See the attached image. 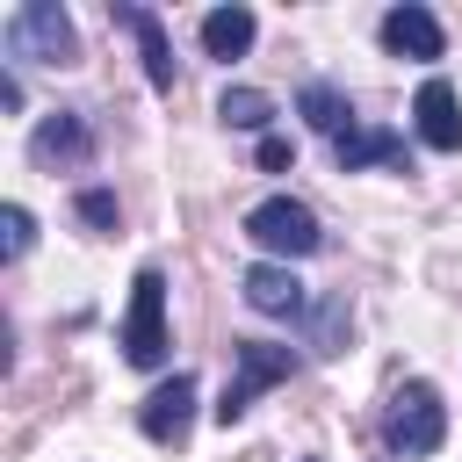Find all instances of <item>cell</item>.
I'll use <instances>...</instances> for the list:
<instances>
[{"instance_id":"15","label":"cell","mask_w":462,"mask_h":462,"mask_svg":"<svg viewBox=\"0 0 462 462\" xmlns=\"http://www.w3.org/2000/svg\"><path fill=\"white\" fill-rule=\"evenodd\" d=\"M217 116H224L231 130H267V116H274V101H267L260 87H224V101H217Z\"/></svg>"},{"instance_id":"9","label":"cell","mask_w":462,"mask_h":462,"mask_svg":"<svg viewBox=\"0 0 462 462\" xmlns=\"http://www.w3.org/2000/svg\"><path fill=\"white\" fill-rule=\"evenodd\" d=\"M332 166H339V173H361V166H404V173H411V152H404V137H397V130L346 123V130L332 137Z\"/></svg>"},{"instance_id":"14","label":"cell","mask_w":462,"mask_h":462,"mask_svg":"<svg viewBox=\"0 0 462 462\" xmlns=\"http://www.w3.org/2000/svg\"><path fill=\"white\" fill-rule=\"evenodd\" d=\"M296 108L310 116V130H325V137H339L346 123H354V101L332 87V79H303V94H296Z\"/></svg>"},{"instance_id":"19","label":"cell","mask_w":462,"mask_h":462,"mask_svg":"<svg viewBox=\"0 0 462 462\" xmlns=\"http://www.w3.org/2000/svg\"><path fill=\"white\" fill-rule=\"evenodd\" d=\"M289 159H296V144H289V137H260V166H267V173H282Z\"/></svg>"},{"instance_id":"10","label":"cell","mask_w":462,"mask_h":462,"mask_svg":"<svg viewBox=\"0 0 462 462\" xmlns=\"http://www.w3.org/2000/svg\"><path fill=\"white\" fill-rule=\"evenodd\" d=\"M411 116H419V144H426V152H462V108H455V87H448L440 72L419 87Z\"/></svg>"},{"instance_id":"16","label":"cell","mask_w":462,"mask_h":462,"mask_svg":"<svg viewBox=\"0 0 462 462\" xmlns=\"http://www.w3.org/2000/svg\"><path fill=\"white\" fill-rule=\"evenodd\" d=\"M310 346H318V354H339V346H346V303H339V296L318 310V325H310Z\"/></svg>"},{"instance_id":"11","label":"cell","mask_w":462,"mask_h":462,"mask_svg":"<svg viewBox=\"0 0 462 462\" xmlns=\"http://www.w3.org/2000/svg\"><path fill=\"white\" fill-rule=\"evenodd\" d=\"M383 43H390L397 58H440V51H448L440 14H433V7H419V0H404V7H390V14H383Z\"/></svg>"},{"instance_id":"4","label":"cell","mask_w":462,"mask_h":462,"mask_svg":"<svg viewBox=\"0 0 462 462\" xmlns=\"http://www.w3.org/2000/svg\"><path fill=\"white\" fill-rule=\"evenodd\" d=\"M166 274L159 267H137L130 282V310H123V361L130 368H159L166 361Z\"/></svg>"},{"instance_id":"2","label":"cell","mask_w":462,"mask_h":462,"mask_svg":"<svg viewBox=\"0 0 462 462\" xmlns=\"http://www.w3.org/2000/svg\"><path fill=\"white\" fill-rule=\"evenodd\" d=\"M7 58H36V65H72L79 58V29L58 0H29L7 14Z\"/></svg>"},{"instance_id":"5","label":"cell","mask_w":462,"mask_h":462,"mask_svg":"<svg viewBox=\"0 0 462 462\" xmlns=\"http://www.w3.org/2000/svg\"><path fill=\"white\" fill-rule=\"evenodd\" d=\"M231 354H238V375H231V383H224V397H217V419H224V426H238L267 383H289V375H296V354H289V346L245 339V346H231Z\"/></svg>"},{"instance_id":"17","label":"cell","mask_w":462,"mask_h":462,"mask_svg":"<svg viewBox=\"0 0 462 462\" xmlns=\"http://www.w3.org/2000/svg\"><path fill=\"white\" fill-rule=\"evenodd\" d=\"M0 224H7V238H0V253H7V260H22V253H29V238H36V217H29L22 202H7V217H0Z\"/></svg>"},{"instance_id":"7","label":"cell","mask_w":462,"mask_h":462,"mask_svg":"<svg viewBox=\"0 0 462 462\" xmlns=\"http://www.w3.org/2000/svg\"><path fill=\"white\" fill-rule=\"evenodd\" d=\"M29 159L36 166H87L94 159V130L79 108H51L36 130H29Z\"/></svg>"},{"instance_id":"8","label":"cell","mask_w":462,"mask_h":462,"mask_svg":"<svg viewBox=\"0 0 462 462\" xmlns=\"http://www.w3.org/2000/svg\"><path fill=\"white\" fill-rule=\"evenodd\" d=\"M238 289H245V303H253L260 318H303V310H310V296H303V282L289 274V260H253V267L238 274Z\"/></svg>"},{"instance_id":"13","label":"cell","mask_w":462,"mask_h":462,"mask_svg":"<svg viewBox=\"0 0 462 462\" xmlns=\"http://www.w3.org/2000/svg\"><path fill=\"white\" fill-rule=\"evenodd\" d=\"M253 29H260L253 7H209L202 14V51L209 58H245L253 51Z\"/></svg>"},{"instance_id":"3","label":"cell","mask_w":462,"mask_h":462,"mask_svg":"<svg viewBox=\"0 0 462 462\" xmlns=\"http://www.w3.org/2000/svg\"><path fill=\"white\" fill-rule=\"evenodd\" d=\"M245 238L267 245V253H282V260H310V253L325 245L318 209L296 202V195H267V202H253V209H245Z\"/></svg>"},{"instance_id":"18","label":"cell","mask_w":462,"mask_h":462,"mask_svg":"<svg viewBox=\"0 0 462 462\" xmlns=\"http://www.w3.org/2000/svg\"><path fill=\"white\" fill-rule=\"evenodd\" d=\"M79 217L108 231V224H116V195H108V188H79Z\"/></svg>"},{"instance_id":"12","label":"cell","mask_w":462,"mask_h":462,"mask_svg":"<svg viewBox=\"0 0 462 462\" xmlns=\"http://www.w3.org/2000/svg\"><path fill=\"white\" fill-rule=\"evenodd\" d=\"M116 22L137 36V58H144V79L159 87V94H173V43H166V29H159V14L152 7H137V0H116Z\"/></svg>"},{"instance_id":"6","label":"cell","mask_w":462,"mask_h":462,"mask_svg":"<svg viewBox=\"0 0 462 462\" xmlns=\"http://www.w3.org/2000/svg\"><path fill=\"white\" fill-rule=\"evenodd\" d=\"M137 426H144V440H152V448H180V440H188V426H195V375H188V368H180V375H166V383L144 397Z\"/></svg>"},{"instance_id":"1","label":"cell","mask_w":462,"mask_h":462,"mask_svg":"<svg viewBox=\"0 0 462 462\" xmlns=\"http://www.w3.org/2000/svg\"><path fill=\"white\" fill-rule=\"evenodd\" d=\"M448 440V404H440V390L433 383H404L397 397H390V411H383V448L390 455H433Z\"/></svg>"}]
</instances>
